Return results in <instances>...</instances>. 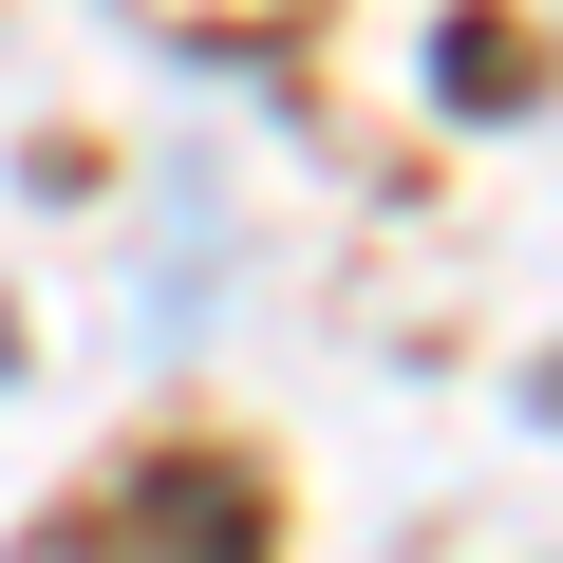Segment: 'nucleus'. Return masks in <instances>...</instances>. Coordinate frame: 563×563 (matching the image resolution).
I'll list each match as a JSON object with an SVG mask.
<instances>
[{
    "mask_svg": "<svg viewBox=\"0 0 563 563\" xmlns=\"http://www.w3.org/2000/svg\"><path fill=\"white\" fill-rule=\"evenodd\" d=\"M57 544H76V563H263V488H244L225 451H151V470L95 488Z\"/></svg>",
    "mask_w": 563,
    "mask_h": 563,
    "instance_id": "1",
    "label": "nucleus"
}]
</instances>
